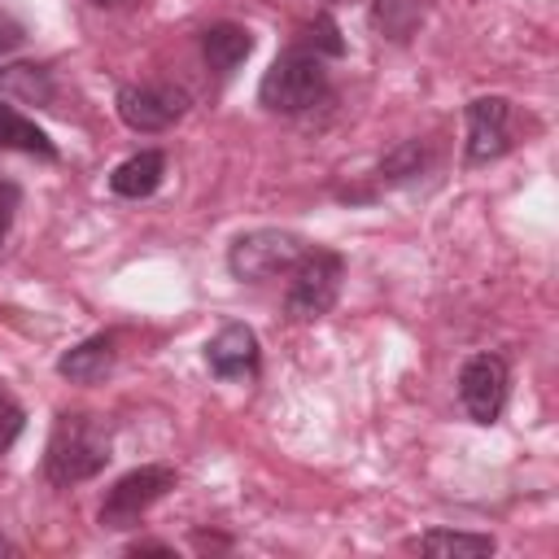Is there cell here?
<instances>
[{"label": "cell", "mask_w": 559, "mask_h": 559, "mask_svg": "<svg viewBox=\"0 0 559 559\" xmlns=\"http://www.w3.org/2000/svg\"><path fill=\"white\" fill-rule=\"evenodd\" d=\"M109 450H114V437H109V424H105L100 415L61 411L57 424H52L48 450H44V476H48L57 489L83 485V480H92L96 472H105Z\"/></svg>", "instance_id": "6da1fadb"}, {"label": "cell", "mask_w": 559, "mask_h": 559, "mask_svg": "<svg viewBox=\"0 0 559 559\" xmlns=\"http://www.w3.org/2000/svg\"><path fill=\"white\" fill-rule=\"evenodd\" d=\"M328 92V70H323V52L297 44V48H284L271 70L262 74L258 83V100L262 109L271 114H301L310 109L319 96Z\"/></svg>", "instance_id": "7a4b0ae2"}, {"label": "cell", "mask_w": 559, "mask_h": 559, "mask_svg": "<svg viewBox=\"0 0 559 559\" xmlns=\"http://www.w3.org/2000/svg\"><path fill=\"white\" fill-rule=\"evenodd\" d=\"M341 280H345L341 253H332V249H306L297 258V266L288 271V297H284L288 319H297V323L323 319L336 306V297H341Z\"/></svg>", "instance_id": "3957f363"}, {"label": "cell", "mask_w": 559, "mask_h": 559, "mask_svg": "<svg viewBox=\"0 0 559 559\" xmlns=\"http://www.w3.org/2000/svg\"><path fill=\"white\" fill-rule=\"evenodd\" d=\"M306 253V245L293 236V231H280V227H258V231H245L231 240L227 249V271L245 284H266V280H280L297 266V258Z\"/></svg>", "instance_id": "277c9868"}, {"label": "cell", "mask_w": 559, "mask_h": 559, "mask_svg": "<svg viewBox=\"0 0 559 559\" xmlns=\"http://www.w3.org/2000/svg\"><path fill=\"white\" fill-rule=\"evenodd\" d=\"M175 489V467H166V463H144V467H135V472H127V476H118L114 485H109V493H105V502H100V524L105 528H131V524H140V515L157 502V498H166Z\"/></svg>", "instance_id": "5b68a950"}, {"label": "cell", "mask_w": 559, "mask_h": 559, "mask_svg": "<svg viewBox=\"0 0 559 559\" xmlns=\"http://www.w3.org/2000/svg\"><path fill=\"white\" fill-rule=\"evenodd\" d=\"M188 105H192V96L175 83H131L118 92V118L140 135L175 127L188 114Z\"/></svg>", "instance_id": "8992f818"}, {"label": "cell", "mask_w": 559, "mask_h": 559, "mask_svg": "<svg viewBox=\"0 0 559 559\" xmlns=\"http://www.w3.org/2000/svg\"><path fill=\"white\" fill-rule=\"evenodd\" d=\"M507 384L511 371L498 354H472L459 371V402L476 424H493L507 406Z\"/></svg>", "instance_id": "52a82bcc"}, {"label": "cell", "mask_w": 559, "mask_h": 559, "mask_svg": "<svg viewBox=\"0 0 559 559\" xmlns=\"http://www.w3.org/2000/svg\"><path fill=\"white\" fill-rule=\"evenodd\" d=\"M511 148V100L507 96H476L467 105V162L485 166Z\"/></svg>", "instance_id": "ba28073f"}, {"label": "cell", "mask_w": 559, "mask_h": 559, "mask_svg": "<svg viewBox=\"0 0 559 559\" xmlns=\"http://www.w3.org/2000/svg\"><path fill=\"white\" fill-rule=\"evenodd\" d=\"M258 358H262V349H258V332L249 323H227V328H218L205 341V362H210V371L218 380H245V376H253L258 371Z\"/></svg>", "instance_id": "9c48e42d"}, {"label": "cell", "mask_w": 559, "mask_h": 559, "mask_svg": "<svg viewBox=\"0 0 559 559\" xmlns=\"http://www.w3.org/2000/svg\"><path fill=\"white\" fill-rule=\"evenodd\" d=\"M162 175H166V153L140 148V153H131L122 166H114L109 192H114V197H127V201H140V197H153V192L162 188Z\"/></svg>", "instance_id": "30bf717a"}, {"label": "cell", "mask_w": 559, "mask_h": 559, "mask_svg": "<svg viewBox=\"0 0 559 559\" xmlns=\"http://www.w3.org/2000/svg\"><path fill=\"white\" fill-rule=\"evenodd\" d=\"M249 52H253V35L236 22H214L201 31V57L214 74H231Z\"/></svg>", "instance_id": "8fae6325"}, {"label": "cell", "mask_w": 559, "mask_h": 559, "mask_svg": "<svg viewBox=\"0 0 559 559\" xmlns=\"http://www.w3.org/2000/svg\"><path fill=\"white\" fill-rule=\"evenodd\" d=\"M109 367H114V341L109 336H87L57 358V371L74 384H96L109 376Z\"/></svg>", "instance_id": "7c38bea8"}, {"label": "cell", "mask_w": 559, "mask_h": 559, "mask_svg": "<svg viewBox=\"0 0 559 559\" xmlns=\"http://www.w3.org/2000/svg\"><path fill=\"white\" fill-rule=\"evenodd\" d=\"M0 92L4 96H17L26 105H52L57 83H52V70L48 66L13 61V66H0Z\"/></svg>", "instance_id": "4fadbf2b"}, {"label": "cell", "mask_w": 559, "mask_h": 559, "mask_svg": "<svg viewBox=\"0 0 559 559\" xmlns=\"http://www.w3.org/2000/svg\"><path fill=\"white\" fill-rule=\"evenodd\" d=\"M0 148H17V153H31V157H57V144L48 140L44 127H35L31 118H22L13 105L0 100Z\"/></svg>", "instance_id": "5bb4252c"}, {"label": "cell", "mask_w": 559, "mask_h": 559, "mask_svg": "<svg viewBox=\"0 0 559 559\" xmlns=\"http://www.w3.org/2000/svg\"><path fill=\"white\" fill-rule=\"evenodd\" d=\"M411 550L419 555H463V559H480L493 555V537L489 533H454V528H428L411 542Z\"/></svg>", "instance_id": "9a60e30c"}, {"label": "cell", "mask_w": 559, "mask_h": 559, "mask_svg": "<svg viewBox=\"0 0 559 559\" xmlns=\"http://www.w3.org/2000/svg\"><path fill=\"white\" fill-rule=\"evenodd\" d=\"M371 22L376 31H384L389 39H406L419 22V0H376L371 9Z\"/></svg>", "instance_id": "2e32d148"}, {"label": "cell", "mask_w": 559, "mask_h": 559, "mask_svg": "<svg viewBox=\"0 0 559 559\" xmlns=\"http://www.w3.org/2000/svg\"><path fill=\"white\" fill-rule=\"evenodd\" d=\"M424 162H428L424 144H419V140H406V144H397V148L380 162V175H384V179H415V175L424 170Z\"/></svg>", "instance_id": "e0dca14e"}, {"label": "cell", "mask_w": 559, "mask_h": 559, "mask_svg": "<svg viewBox=\"0 0 559 559\" xmlns=\"http://www.w3.org/2000/svg\"><path fill=\"white\" fill-rule=\"evenodd\" d=\"M22 428H26V411L17 406V397H13V393H4V389H0V454L22 437Z\"/></svg>", "instance_id": "ac0fdd59"}, {"label": "cell", "mask_w": 559, "mask_h": 559, "mask_svg": "<svg viewBox=\"0 0 559 559\" xmlns=\"http://www.w3.org/2000/svg\"><path fill=\"white\" fill-rule=\"evenodd\" d=\"M310 31H319V35H310V48H314V52H323V57H341V52H345V44H341V35H336V22H332L328 13H319Z\"/></svg>", "instance_id": "d6986e66"}, {"label": "cell", "mask_w": 559, "mask_h": 559, "mask_svg": "<svg viewBox=\"0 0 559 559\" xmlns=\"http://www.w3.org/2000/svg\"><path fill=\"white\" fill-rule=\"evenodd\" d=\"M17 205H22V188L0 175V223H4V227L13 223V210H17Z\"/></svg>", "instance_id": "ffe728a7"}, {"label": "cell", "mask_w": 559, "mask_h": 559, "mask_svg": "<svg viewBox=\"0 0 559 559\" xmlns=\"http://www.w3.org/2000/svg\"><path fill=\"white\" fill-rule=\"evenodd\" d=\"M22 39H26V35H22V26H17L9 13H0V57H4V52H13Z\"/></svg>", "instance_id": "44dd1931"}, {"label": "cell", "mask_w": 559, "mask_h": 559, "mask_svg": "<svg viewBox=\"0 0 559 559\" xmlns=\"http://www.w3.org/2000/svg\"><path fill=\"white\" fill-rule=\"evenodd\" d=\"M131 550H135V555H140V550H153V555H170V546H166V542H135Z\"/></svg>", "instance_id": "7402d4cb"}, {"label": "cell", "mask_w": 559, "mask_h": 559, "mask_svg": "<svg viewBox=\"0 0 559 559\" xmlns=\"http://www.w3.org/2000/svg\"><path fill=\"white\" fill-rule=\"evenodd\" d=\"M0 555H17V546H13V542H9L4 533H0Z\"/></svg>", "instance_id": "603a6c76"}, {"label": "cell", "mask_w": 559, "mask_h": 559, "mask_svg": "<svg viewBox=\"0 0 559 559\" xmlns=\"http://www.w3.org/2000/svg\"><path fill=\"white\" fill-rule=\"evenodd\" d=\"M4 231H9V227H4V223H0V245H4Z\"/></svg>", "instance_id": "cb8c5ba5"}, {"label": "cell", "mask_w": 559, "mask_h": 559, "mask_svg": "<svg viewBox=\"0 0 559 559\" xmlns=\"http://www.w3.org/2000/svg\"><path fill=\"white\" fill-rule=\"evenodd\" d=\"M92 4H118V0H92Z\"/></svg>", "instance_id": "d4e9b609"}]
</instances>
